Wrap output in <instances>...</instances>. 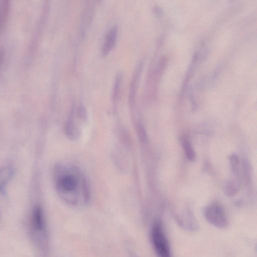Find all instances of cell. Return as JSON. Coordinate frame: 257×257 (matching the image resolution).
<instances>
[{"label": "cell", "instance_id": "9c48e42d", "mask_svg": "<svg viewBox=\"0 0 257 257\" xmlns=\"http://www.w3.org/2000/svg\"><path fill=\"white\" fill-rule=\"evenodd\" d=\"M122 80V74L121 73L118 74L116 78L115 79V81L114 84V86L113 88V97L115 99L117 97L118 94H119V92L120 91V88L121 85V82Z\"/></svg>", "mask_w": 257, "mask_h": 257}, {"label": "cell", "instance_id": "ba28073f", "mask_svg": "<svg viewBox=\"0 0 257 257\" xmlns=\"http://www.w3.org/2000/svg\"><path fill=\"white\" fill-rule=\"evenodd\" d=\"M240 187L239 183L236 181H229L224 186L225 194L232 196L236 194Z\"/></svg>", "mask_w": 257, "mask_h": 257}, {"label": "cell", "instance_id": "52a82bcc", "mask_svg": "<svg viewBox=\"0 0 257 257\" xmlns=\"http://www.w3.org/2000/svg\"><path fill=\"white\" fill-rule=\"evenodd\" d=\"M182 146L187 158L193 162L196 159V154L190 143L186 139L182 141Z\"/></svg>", "mask_w": 257, "mask_h": 257}, {"label": "cell", "instance_id": "7a4b0ae2", "mask_svg": "<svg viewBox=\"0 0 257 257\" xmlns=\"http://www.w3.org/2000/svg\"><path fill=\"white\" fill-rule=\"evenodd\" d=\"M151 239L158 257H171L168 239L160 221H156L152 226Z\"/></svg>", "mask_w": 257, "mask_h": 257}, {"label": "cell", "instance_id": "277c9868", "mask_svg": "<svg viewBox=\"0 0 257 257\" xmlns=\"http://www.w3.org/2000/svg\"><path fill=\"white\" fill-rule=\"evenodd\" d=\"M30 229L33 236L37 239L43 236L46 223L43 211L39 206H35L32 212L30 218Z\"/></svg>", "mask_w": 257, "mask_h": 257}, {"label": "cell", "instance_id": "8992f818", "mask_svg": "<svg viewBox=\"0 0 257 257\" xmlns=\"http://www.w3.org/2000/svg\"><path fill=\"white\" fill-rule=\"evenodd\" d=\"M14 169L12 167L5 166L0 169V193L5 195L8 183L14 175Z\"/></svg>", "mask_w": 257, "mask_h": 257}, {"label": "cell", "instance_id": "6da1fadb", "mask_svg": "<svg viewBox=\"0 0 257 257\" xmlns=\"http://www.w3.org/2000/svg\"><path fill=\"white\" fill-rule=\"evenodd\" d=\"M54 176L57 191L66 202L73 205L87 202L79 190L81 189L89 195L88 185L76 167L58 165L55 167Z\"/></svg>", "mask_w": 257, "mask_h": 257}, {"label": "cell", "instance_id": "5b68a950", "mask_svg": "<svg viewBox=\"0 0 257 257\" xmlns=\"http://www.w3.org/2000/svg\"><path fill=\"white\" fill-rule=\"evenodd\" d=\"M117 32V28L115 26L111 27L107 32L104 38L101 48L103 55H106L108 53L113 47L116 40Z\"/></svg>", "mask_w": 257, "mask_h": 257}, {"label": "cell", "instance_id": "30bf717a", "mask_svg": "<svg viewBox=\"0 0 257 257\" xmlns=\"http://www.w3.org/2000/svg\"><path fill=\"white\" fill-rule=\"evenodd\" d=\"M231 166L233 170H235L238 163V159L236 156L233 155L230 158Z\"/></svg>", "mask_w": 257, "mask_h": 257}, {"label": "cell", "instance_id": "3957f363", "mask_svg": "<svg viewBox=\"0 0 257 257\" xmlns=\"http://www.w3.org/2000/svg\"><path fill=\"white\" fill-rule=\"evenodd\" d=\"M203 213L206 220L216 227L225 228L228 225L224 210L218 203H212L207 206L204 209Z\"/></svg>", "mask_w": 257, "mask_h": 257}]
</instances>
